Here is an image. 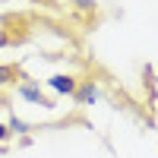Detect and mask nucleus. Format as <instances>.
Returning a JSON list of instances; mask_svg holds the SVG:
<instances>
[{
	"mask_svg": "<svg viewBox=\"0 0 158 158\" xmlns=\"http://www.w3.org/2000/svg\"><path fill=\"white\" fill-rule=\"evenodd\" d=\"M79 10H95V0H73Z\"/></svg>",
	"mask_w": 158,
	"mask_h": 158,
	"instance_id": "obj_5",
	"label": "nucleus"
},
{
	"mask_svg": "<svg viewBox=\"0 0 158 158\" xmlns=\"http://www.w3.org/2000/svg\"><path fill=\"white\" fill-rule=\"evenodd\" d=\"M6 136H10V127H3V123H0V142H3Z\"/></svg>",
	"mask_w": 158,
	"mask_h": 158,
	"instance_id": "obj_7",
	"label": "nucleus"
},
{
	"mask_svg": "<svg viewBox=\"0 0 158 158\" xmlns=\"http://www.w3.org/2000/svg\"><path fill=\"white\" fill-rule=\"evenodd\" d=\"M48 85L54 89V92H60V95H73L76 85H79V79L70 76V73H57V76H51V79H48Z\"/></svg>",
	"mask_w": 158,
	"mask_h": 158,
	"instance_id": "obj_1",
	"label": "nucleus"
},
{
	"mask_svg": "<svg viewBox=\"0 0 158 158\" xmlns=\"http://www.w3.org/2000/svg\"><path fill=\"white\" fill-rule=\"evenodd\" d=\"M16 92H19L22 98H29V101H35V104H44V108H51V101H48V98L41 95V89H38L35 82H29V79H25V82H19V89H16Z\"/></svg>",
	"mask_w": 158,
	"mask_h": 158,
	"instance_id": "obj_2",
	"label": "nucleus"
},
{
	"mask_svg": "<svg viewBox=\"0 0 158 158\" xmlns=\"http://www.w3.org/2000/svg\"><path fill=\"white\" fill-rule=\"evenodd\" d=\"M19 79V70L16 67H3V63H0V85H13Z\"/></svg>",
	"mask_w": 158,
	"mask_h": 158,
	"instance_id": "obj_4",
	"label": "nucleus"
},
{
	"mask_svg": "<svg viewBox=\"0 0 158 158\" xmlns=\"http://www.w3.org/2000/svg\"><path fill=\"white\" fill-rule=\"evenodd\" d=\"M73 98H76L79 104H92V101L98 98V92H95V85H92V79H85V82H79V85H76Z\"/></svg>",
	"mask_w": 158,
	"mask_h": 158,
	"instance_id": "obj_3",
	"label": "nucleus"
},
{
	"mask_svg": "<svg viewBox=\"0 0 158 158\" xmlns=\"http://www.w3.org/2000/svg\"><path fill=\"white\" fill-rule=\"evenodd\" d=\"M3 44H10V35H6V32H0V48H3Z\"/></svg>",
	"mask_w": 158,
	"mask_h": 158,
	"instance_id": "obj_8",
	"label": "nucleus"
},
{
	"mask_svg": "<svg viewBox=\"0 0 158 158\" xmlns=\"http://www.w3.org/2000/svg\"><path fill=\"white\" fill-rule=\"evenodd\" d=\"M10 130H16V133H25V123H22V120H16V117H13V120H10Z\"/></svg>",
	"mask_w": 158,
	"mask_h": 158,
	"instance_id": "obj_6",
	"label": "nucleus"
}]
</instances>
